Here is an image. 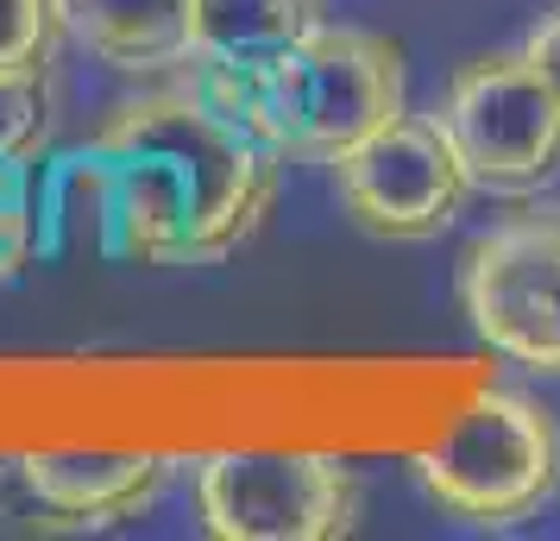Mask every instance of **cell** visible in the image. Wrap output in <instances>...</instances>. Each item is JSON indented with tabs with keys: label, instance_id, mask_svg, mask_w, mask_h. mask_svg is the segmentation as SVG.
Masks as SVG:
<instances>
[{
	"label": "cell",
	"instance_id": "6da1fadb",
	"mask_svg": "<svg viewBox=\"0 0 560 541\" xmlns=\"http://www.w3.org/2000/svg\"><path fill=\"white\" fill-rule=\"evenodd\" d=\"M278 177L283 157L202 77L139 89L38 177V252L221 264L265 227Z\"/></svg>",
	"mask_w": 560,
	"mask_h": 541
},
{
	"label": "cell",
	"instance_id": "7a4b0ae2",
	"mask_svg": "<svg viewBox=\"0 0 560 541\" xmlns=\"http://www.w3.org/2000/svg\"><path fill=\"white\" fill-rule=\"evenodd\" d=\"M228 107L246 114V127L283 157V164H322L328 170L359 139L409 114L404 51L365 26H322L303 45L246 82H208Z\"/></svg>",
	"mask_w": 560,
	"mask_h": 541
},
{
	"label": "cell",
	"instance_id": "3957f363",
	"mask_svg": "<svg viewBox=\"0 0 560 541\" xmlns=\"http://www.w3.org/2000/svg\"><path fill=\"white\" fill-rule=\"evenodd\" d=\"M409 472L459 522L516 529L560 491V422L523 390H485L409 460Z\"/></svg>",
	"mask_w": 560,
	"mask_h": 541
},
{
	"label": "cell",
	"instance_id": "277c9868",
	"mask_svg": "<svg viewBox=\"0 0 560 541\" xmlns=\"http://www.w3.org/2000/svg\"><path fill=\"white\" fill-rule=\"evenodd\" d=\"M434 120L454 139L472 189L535 196L560 177V102L523 45L466 57L441 89Z\"/></svg>",
	"mask_w": 560,
	"mask_h": 541
},
{
	"label": "cell",
	"instance_id": "5b68a950",
	"mask_svg": "<svg viewBox=\"0 0 560 541\" xmlns=\"http://www.w3.org/2000/svg\"><path fill=\"white\" fill-rule=\"evenodd\" d=\"M459 309L491 353L560 378V202L510 208L466 246Z\"/></svg>",
	"mask_w": 560,
	"mask_h": 541
},
{
	"label": "cell",
	"instance_id": "8992f818",
	"mask_svg": "<svg viewBox=\"0 0 560 541\" xmlns=\"http://www.w3.org/2000/svg\"><path fill=\"white\" fill-rule=\"evenodd\" d=\"M196 510L221 541H340L359 522V479L334 454H208Z\"/></svg>",
	"mask_w": 560,
	"mask_h": 541
},
{
	"label": "cell",
	"instance_id": "52a82bcc",
	"mask_svg": "<svg viewBox=\"0 0 560 541\" xmlns=\"http://www.w3.org/2000/svg\"><path fill=\"white\" fill-rule=\"evenodd\" d=\"M347 221L372 239H434L459 221L472 177L434 114H397L328 164Z\"/></svg>",
	"mask_w": 560,
	"mask_h": 541
},
{
	"label": "cell",
	"instance_id": "ba28073f",
	"mask_svg": "<svg viewBox=\"0 0 560 541\" xmlns=\"http://www.w3.org/2000/svg\"><path fill=\"white\" fill-rule=\"evenodd\" d=\"M171 466L164 454H26L13 479L63 529H114L164 497Z\"/></svg>",
	"mask_w": 560,
	"mask_h": 541
},
{
	"label": "cell",
	"instance_id": "9c48e42d",
	"mask_svg": "<svg viewBox=\"0 0 560 541\" xmlns=\"http://www.w3.org/2000/svg\"><path fill=\"white\" fill-rule=\"evenodd\" d=\"M322 26V0H189V77L246 82Z\"/></svg>",
	"mask_w": 560,
	"mask_h": 541
},
{
	"label": "cell",
	"instance_id": "30bf717a",
	"mask_svg": "<svg viewBox=\"0 0 560 541\" xmlns=\"http://www.w3.org/2000/svg\"><path fill=\"white\" fill-rule=\"evenodd\" d=\"M70 38L120 77L189 70V0H63Z\"/></svg>",
	"mask_w": 560,
	"mask_h": 541
},
{
	"label": "cell",
	"instance_id": "8fae6325",
	"mask_svg": "<svg viewBox=\"0 0 560 541\" xmlns=\"http://www.w3.org/2000/svg\"><path fill=\"white\" fill-rule=\"evenodd\" d=\"M63 38V0H0V77H51Z\"/></svg>",
	"mask_w": 560,
	"mask_h": 541
},
{
	"label": "cell",
	"instance_id": "7c38bea8",
	"mask_svg": "<svg viewBox=\"0 0 560 541\" xmlns=\"http://www.w3.org/2000/svg\"><path fill=\"white\" fill-rule=\"evenodd\" d=\"M51 139V77H0V164H32Z\"/></svg>",
	"mask_w": 560,
	"mask_h": 541
},
{
	"label": "cell",
	"instance_id": "4fadbf2b",
	"mask_svg": "<svg viewBox=\"0 0 560 541\" xmlns=\"http://www.w3.org/2000/svg\"><path fill=\"white\" fill-rule=\"evenodd\" d=\"M32 164H0V284L26 278L38 252V196H32Z\"/></svg>",
	"mask_w": 560,
	"mask_h": 541
},
{
	"label": "cell",
	"instance_id": "5bb4252c",
	"mask_svg": "<svg viewBox=\"0 0 560 541\" xmlns=\"http://www.w3.org/2000/svg\"><path fill=\"white\" fill-rule=\"evenodd\" d=\"M523 57L541 70V82L555 89V102H560V7H555V13H541V20L529 26V38H523Z\"/></svg>",
	"mask_w": 560,
	"mask_h": 541
}]
</instances>
